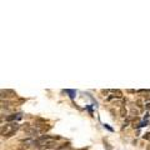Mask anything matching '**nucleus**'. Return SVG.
<instances>
[{
    "label": "nucleus",
    "instance_id": "obj_1",
    "mask_svg": "<svg viewBox=\"0 0 150 150\" xmlns=\"http://www.w3.org/2000/svg\"><path fill=\"white\" fill-rule=\"evenodd\" d=\"M19 129V125L16 123L14 124H8V125H3L1 126V135L6 138H10L15 134V131Z\"/></svg>",
    "mask_w": 150,
    "mask_h": 150
},
{
    "label": "nucleus",
    "instance_id": "obj_2",
    "mask_svg": "<svg viewBox=\"0 0 150 150\" xmlns=\"http://www.w3.org/2000/svg\"><path fill=\"white\" fill-rule=\"evenodd\" d=\"M0 94H1V98H9V96H15L16 95L14 90H8V89L6 90H4L3 89V90L0 91Z\"/></svg>",
    "mask_w": 150,
    "mask_h": 150
},
{
    "label": "nucleus",
    "instance_id": "obj_3",
    "mask_svg": "<svg viewBox=\"0 0 150 150\" xmlns=\"http://www.w3.org/2000/svg\"><path fill=\"white\" fill-rule=\"evenodd\" d=\"M25 131H26V133L29 134V135H36V134H38V130H36L35 128H26Z\"/></svg>",
    "mask_w": 150,
    "mask_h": 150
},
{
    "label": "nucleus",
    "instance_id": "obj_4",
    "mask_svg": "<svg viewBox=\"0 0 150 150\" xmlns=\"http://www.w3.org/2000/svg\"><path fill=\"white\" fill-rule=\"evenodd\" d=\"M70 149V143H64L62 146L56 148V150H69Z\"/></svg>",
    "mask_w": 150,
    "mask_h": 150
},
{
    "label": "nucleus",
    "instance_id": "obj_5",
    "mask_svg": "<svg viewBox=\"0 0 150 150\" xmlns=\"http://www.w3.org/2000/svg\"><path fill=\"white\" fill-rule=\"evenodd\" d=\"M19 118H21V115L19 114V115H15V114H13L10 116H8L6 118V121H11V120H15V119H19Z\"/></svg>",
    "mask_w": 150,
    "mask_h": 150
},
{
    "label": "nucleus",
    "instance_id": "obj_6",
    "mask_svg": "<svg viewBox=\"0 0 150 150\" xmlns=\"http://www.w3.org/2000/svg\"><path fill=\"white\" fill-rule=\"evenodd\" d=\"M54 146H56V143H54V142H49V143H46V145H45L46 149L48 148H54Z\"/></svg>",
    "mask_w": 150,
    "mask_h": 150
},
{
    "label": "nucleus",
    "instance_id": "obj_7",
    "mask_svg": "<svg viewBox=\"0 0 150 150\" xmlns=\"http://www.w3.org/2000/svg\"><path fill=\"white\" fill-rule=\"evenodd\" d=\"M28 148L29 146H28L26 144H21V145H19L18 146V150H28Z\"/></svg>",
    "mask_w": 150,
    "mask_h": 150
},
{
    "label": "nucleus",
    "instance_id": "obj_8",
    "mask_svg": "<svg viewBox=\"0 0 150 150\" xmlns=\"http://www.w3.org/2000/svg\"><path fill=\"white\" fill-rule=\"evenodd\" d=\"M114 94H115L116 98H121V96H123V93H121L120 90H114Z\"/></svg>",
    "mask_w": 150,
    "mask_h": 150
},
{
    "label": "nucleus",
    "instance_id": "obj_9",
    "mask_svg": "<svg viewBox=\"0 0 150 150\" xmlns=\"http://www.w3.org/2000/svg\"><path fill=\"white\" fill-rule=\"evenodd\" d=\"M120 114H121V116H124V118L126 116V110H125V108H124V106L120 109Z\"/></svg>",
    "mask_w": 150,
    "mask_h": 150
},
{
    "label": "nucleus",
    "instance_id": "obj_10",
    "mask_svg": "<svg viewBox=\"0 0 150 150\" xmlns=\"http://www.w3.org/2000/svg\"><path fill=\"white\" fill-rule=\"evenodd\" d=\"M50 129V126H44L43 128V131H46V130H49Z\"/></svg>",
    "mask_w": 150,
    "mask_h": 150
},
{
    "label": "nucleus",
    "instance_id": "obj_11",
    "mask_svg": "<svg viewBox=\"0 0 150 150\" xmlns=\"http://www.w3.org/2000/svg\"><path fill=\"white\" fill-rule=\"evenodd\" d=\"M150 138V134H145L144 135V139H149Z\"/></svg>",
    "mask_w": 150,
    "mask_h": 150
},
{
    "label": "nucleus",
    "instance_id": "obj_12",
    "mask_svg": "<svg viewBox=\"0 0 150 150\" xmlns=\"http://www.w3.org/2000/svg\"><path fill=\"white\" fill-rule=\"evenodd\" d=\"M146 108H148V109H150V104H149V103L146 104Z\"/></svg>",
    "mask_w": 150,
    "mask_h": 150
},
{
    "label": "nucleus",
    "instance_id": "obj_13",
    "mask_svg": "<svg viewBox=\"0 0 150 150\" xmlns=\"http://www.w3.org/2000/svg\"><path fill=\"white\" fill-rule=\"evenodd\" d=\"M79 150H86V149H79Z\"/></svg>",
    "mask_w": 150,
    "mask_h": 150
}]
</instances>
